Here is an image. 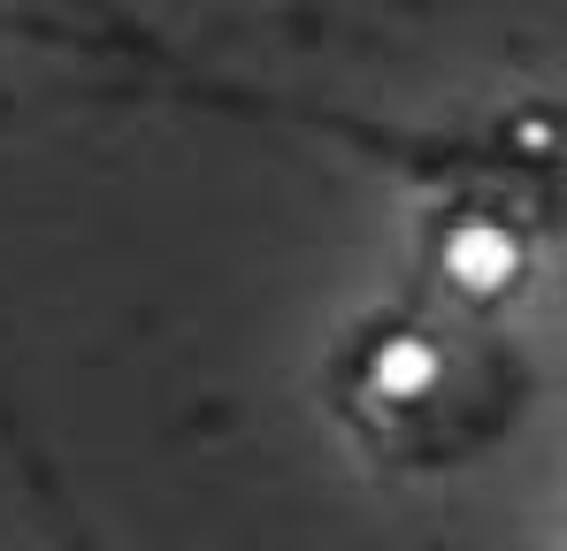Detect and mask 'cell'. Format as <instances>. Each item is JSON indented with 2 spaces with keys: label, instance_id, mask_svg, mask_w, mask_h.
I'll use <instances>...</instances> for the list:
<instances>
[{
  "label": "cell",
  "instance_id": "cell-1",
  "mask_svg": "<svg viewBox=\"0 0 567 551\" xmlns=\"http://www.w3.org/2000/svg\"><path fill=\"white\" fill-rule=\"evenodd\" d=\"M445 276H453L461 291H475V299L506 291V283L522 276L514 230H506V222H453V230H445Z\"/></svg>",
  "mask_w": 567,
  "mask_h": 551
},
{
  "label": "cell",
  "instance_id": "cell-2",
  "mask_svg": "<svg viewBox=\"0 0 567 551\" xmlns=\"http://www.w3.org/2000/svg\"><path fill=\"white\" fill-rule=\"evenodd\" d=\"M437 345L430 337H383L377 353H369V383H377L383 398H422V391H437Z\"/></svg>",
  "mask_w": 567,
  "mask_h": 551
}]
</instances>
